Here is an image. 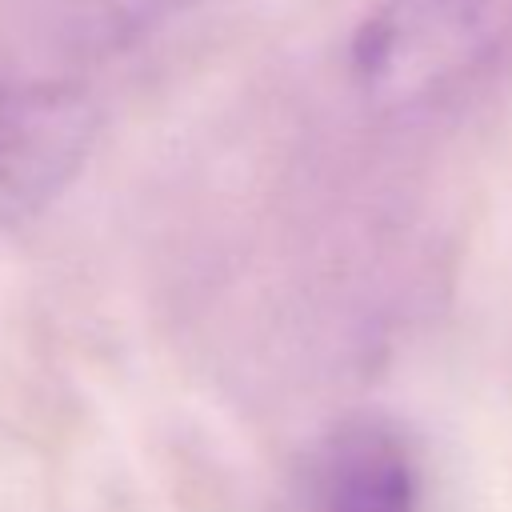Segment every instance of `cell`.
I'll return each instance as SVG.
<instances>
[{"instance_id": "cell-1", "label": "cell", "mask_w": 512, "mask_h": 512, "mask_svg": "<svg viewBox=\"0 0 512 512\" xmlns=\"http://www.w3.org/2000/svg\"><path fill=\"white\" fill-rule=\"evenodd\" d=\"M488 40V0H384L352 32V72L372 100L404 108L460 80Z\"/></svg>"}, {"instance_id": "cell-2", "label": "cell", "mask_w": 512, "mask_h": 512, "mask_svg": "<svg viewBox=\"0 0 512 512\" xmlns=\"http://www.w3.org/2000/svg\"><path fill=\"white\" fill-rule=\"evenodd\" d=\"M92 140L96 104L80 84L0 72V212L24 216L64 192Z\"/></svg>"}, {"instance_id": "cell-4", "label": "cell", "mask_w": 512, "mask_h": 512, "mask_svg": "<svg viewBox=\"0 0 512 512\" xmlns=\"http://www.w3.org/2000/svg\"><path fill=\"white\" fill-rule=\"evenodd\" d=\"M180 4H188V0H96L100 16H104L120 36L140 32V28L156 24V20H164V16L176 12Z\"/></svg>"}, {"instance_id": "cell-3", "label": "cell", "mask_w": 512, "mask_h": 512, "mask_svg": "<svg viewBox=\"0 0 512 512\" xmlns=\"http://www.w3.org/2000/svg\"><path fill=\"white\" fill-rule=\"evenodd\" d=\"M308 512H420V464L408 440L376 416L332 428L308 460Z\"/></svg>"}]
</instances>
